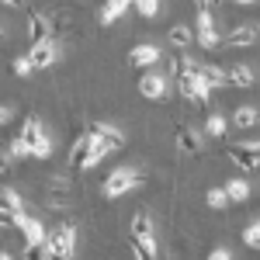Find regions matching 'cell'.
Listing matches in <instances>:
<instances>
[{
    "label": "cell",
    "mask_w": 260,
    "mask_h": 260,
    "mask_svg": "<svg viewBox=\"0 0 260 260\" xmlns=\"http://www.w3.org/2000/svg\"><path fill=\"white\" fill-rule=\"evenodd\" d=\"M4 39H7V28H4V24H0V42H4Z\"/></svg>",
    "instance_id": "obj_43"
},
{
    "label": "cell",
    "mask_w": 260,
    "mask_h": 260,
    "mask_svg": "<svg viewBox=\"0 0 260 260\" xmlns=\"http://www.w3.org/2000/svg\"><path fill=\"white\" fill-rule=\"evenodd\" d=\"M66 201H70V177H66V174L49 177V205H52V208H62Z\"/></svg>",
    "instance_id": "obj_14"
},
{
    "label": "cell",
    "mask_w": 260,
    "mask_h": 260,
    "mask_svg": "<svg viewBox=\"0 0 260 260\" xmlns=\"http://www.w3.org/2000/svg\"><path fill=\"white\" fill-rule=\"evenodd\" d=\"M28 59H31L35 70H49V66H56V59H59V45H56L52 39L35 42V45L28 49Z\"/></svg>",
    "instance_id": "obj_7"
},
{
    "label": "cell",
    "mask_w": 260,
    "mask_h": 260,
    "mask_svg": "<svg viewBox=\"0 0 260 260\" xmlns=\"http://www.w3.org/2000/svg\"><path fill=\"white\" fill-rule=\"evenodd\" d=\"M14 73H18V77H31V73H35L31 59H28V56H18V59H14Z\"/></svg>",
    "instance_id": "obj_32"
},
{
    "label": "cell",
    "mask_w": 260,
    "mask_h": 260,
    "mask_svg": "<svg viewBox=\"0 0 260 260\" xmlns=\"http://www.w3.org/2000/svg\"><path fill=\"white\" fill-rule=\"evenodd\" d=\"M14 229H21V236H24V246H45V222H39V219H31V215H24L21 212L18 215V222H14Z\"/></svg>",
    "instance_id": "obj_6"
},
{
    "label": "cell",
    "mask_w": 260,
    "mask_h": 260,
    "mask_svg": "<svg viewBox=\"0 0 260 260\" xmlns=\"http://www.w3.org/2000/svg\"><path fill=\"white\" fill-rule=\"evenodd\" d=\"M49 31H52L49 14L39 11V7H28V42H31V45H35V42H45V39H49Z\"/></svg>",
    "instance_id": "obj_9"
},
{
    "label": "cell",
    "mask_w": 260,
    "mask_h": 260,
    "mask_svg": "<svg viewBox=\"0 0 260 260\" xmlns=\"http://www.w3.org/2000/svg\"><path fill=\"white\" fill-rule=\"evenodd\" d=\"M11 118H14V111H11V104H0V125H7Z\"/></svg>",
    "instance_id": "obj_37"
},
{
    "label": "cell",
    "mask_w": 260,
    "mask_h": 260,
    "mask_svg": "<svg viewBox=\"0 0 260 260\" xmlns=\"http://www.w3.org/2000/svg\"><path fill=\"white\" fill-rule=\"evenodd\" d=\"M205 201H208V208H229V194H225V187H208L205 191Z\"/></svg>",
    "instance_id": "obj_26"
},
{
    "label": "cell",
    "mask_w": 260,
    "mask_h": 260,
    "mask_svg": "<svg viewBox=\"0 0 260 260\" xmlns=\"http://www.w3.org/2000/svg\"><path fill=\"white\" fill-rule=\"evenodd\" d=\"M132 7L139 11L142 18H156L160 14V0H132Z\"/></svg>",
    "instance_id": "obj_28"
},
{
    "label": "cell",
    "mask_w": 260,
    "mask_h": 260,
    "mask_svg": "<svg viewBox=\"0 0 260 260\" xmlns=\"http://www.w3.org/2000/svg\"><path fill=\"white\" fill-rule=\"evenodd\" d=\"M132 253L136 260H156V240H132Z\"/></svg>",
    "instance_id": "obj_25"
},
{
    "label": "cell",
    "mask_w": 260,
    "mask_h": 260,
    "mask_svg": "<svg viewBox=\"0 0 260 260\" xmlns=\"http://www.w3.org/2000/svg\"><path fill=\"white\" fill-rule=\"evenodd\" d=\"M243 146H246V149H250V153H253V156L260 160V139H246Z\"/></svg>",
    "instance_id": "obj_38"
},
{
    "label": "cell",
    "mask_w": 260,
    "mask_h": 260,
    "mask_svg": "<svg viewBox=\"0 0 260 260\" xmlns=\"http://www.w3.org/2000/svg\"><path fill=\"white\" fill-rule=\"evenodd\" d=\"M257 39H260V35H257V24H233L219 42L225 45V49H250Z\"/></svg>",
    "instance_id": "obj_5"
},
{
    "label": "cell",
    "mask_w": 260,
    "mask_h": 260,
    "mask_svg": "<svg viewBox=\"0 0 260 260\" xmlns=\"http://www.w3.org/2000/svg\"><path fill=\"white\" fill-rule=\"evenodd\" d=\"M160 59H163V52H160V45H153V42L136 45L132 56H128V62H132L136 70H153V66H160Z\"/></svg>",
    "instance_id": "obj_8"
},
{
    "label": "cell",
    "mask_w": 260,
    "mask_h": 260,
    "mask_svg": "<svg viewBox=\"0 0 260 260\" xmlns=\"http://www.w3.org/2000/svg\"><path fill=\"white\" fill-rule=\"evenodd\" d=\"M14 222H18V215H11V212L0 208V229H14Z\"/></svg>",
    "instance_id": "obj_34"
},
{
    "label": "cell",
    "mask_w": 260,
    "mask_h": 260,
    "mask_svg": "<svg viewBox=\"0 0 260 260\" xmlns=\"http://www.w3.org/2000/svg\"><path fill=\"white\" fill-rule=\"evenodd\" d=\"M128 7H132V0H104V4H101V24H104V28L115 24Z\"/></svg>",
    "instance_id": "obj_19"
},
{
    "label": "cell",
    "mask_w": 260,
    "mask_h": 260,
    "mask_svg": "<svg viewBox=\"0 0 260 260\" xmlns=\"http://www.w3.org/2000/svg\"><path fill=\"white\" fill-rule=\"evenodd\" d=\"M225 132H229V118L212 108L208 118H205V136H208V139H225Z\"/></svg>",
    "instance_id": "obj_18"
},
{
    "label": "cell",
    "mask_w": 260,
    "mask_h": 260,
    "mask_svg": "<svg viewBox=\"0 0 260 260\" xmlns=\"http://www.w3.org/2000/svg\"><path fill=\"white\" fill-rule=\"evenodd\" d=\"M49 260H70V257H56V253H49Z\"/></svg>",
    "instance_id": "obj_44"
},
{
    "label": "cell",
    "mask_w": 260,
    "mask_h": 260,
    "mask_svg": "<svg viewBox=\"0 0 260 260\" xmlns=\"http://www.w3.org/2000/svg\"><path fill=\"white\" fill-rule=\"evenodd\" d=\"M45 250L56 253V257L73 260V250H77V225H73V222H59L56 229H49V233H45Z\"/></svg>",
    "instance_id": "obj_3"
},
{
    "label": "cell",
    "mask_w": 260,
    "mask_h": 260,
    "mask_svg": "<svg viewBox=\"0 0 260 260\" xmlns=\"http://www.w3.org/2000/svg\"><path fill=\"white\" fill-rule=\"evenodd\" d=\"M160 62H163V73H167V80H170V83L180 80V77H187V73H194V66H198V62L191 59V56H184V52L167 56V59H160Z\"/></svg>",
    "instance_id": "obj_10"
},
{
    "label": "cell",
    "mask_w": 260,
    "mask_h": 260,
    "mask_svg": "<svg viewBox=\"0 0 260 260\" xmlns=\"http://www.w3.org/2000/svg\"><path fill=\"white\" fill-rule=\"evenodd\" d=\"M90 149H94V139H90V132H83L80 139H73V149H70V170H87Z\"/></svg>",
    "instance_id": "obj_11"
},
{
    "label": "cell",
    "mask_w": 260,
    "mask_h": 260,
    "mask_svg": "<svg viewBox=\"0 0 260 260\" xmlns=\"http://www.w3.org/2000/svg\"><path fill=\"white\" fill-rule=\"evenodd\" d=\"M194 73H198V77L208 83L212 90H215V87H225V70H222V66H212V62H198V66H194Z\"/></svg>",
    "instance_id": "obj_21"
},
{
    "label": "cell",
    "mask_w": 260,
    "mask_h": 260,
    "mask_svg": "<svg viewBox=\"0 0 260 260\" xmlns=\"http://www.w3.org/2000/svg\"><path fill=\"white\" fill-rule=\"evenodd\" d=\"M24 260H49L45 246H24Z\"/></svg>",
    "instance_id": "obj_33"
},
{
    "label": "cell",
    "mask_w": 260,
    "mask_h": 260,
    "mask_svg": "<svg viewBox=\"0 0 260 260\" xmlns=\"http://www.w3.org/2000/svg\"><path fill=\"white\" fill-rule=\"evenodd\" d=\"M233 125H236V128H253V125H260V108L240 104V108L233 111Z\"/></svg>",
    "instance_id": "obj_22"
},
{
    "label": "cell",
    "mask_w": 260,
    "mask_h": 260,
    "mask_svg": "<svg viewBox=\"0 0 260 260\" xmlns=\"http://www.w3.org/2000/svg\"><path fill=\"white\" fill-rule=\"evenodd\" d=\"M167 87H170V80H167L163 70H149V73L139 77V94L149 101H163L167 98Z\"/></svg>",
    "instance_id": "obj_4"
},
{
    "label": "cell",
    "mask_w": 260,
    "mask_h": 260,
    "mask_svg": "<svg viewBox=\"0 0 260 260\" xmlns=\"http://www.w3.org/2000/svg\"><path fill=\"white\" fill-rule=\"evenodd\" d=\"M208 28H215L212 7H198V31H208Z\"/></svg>",
    "instance_id": "obj_31"
},
{
    "label": "cell",
    "mask_w": 260,
    "mask_h": 260,
    "mask_svg": "<svg viewBox=\"0 0 260 260\" xmlns=\"http://www.w3.org/2000/svg\"><path fill=\"white\" fill-rule=\"evenodd\" d=\"M167 42H170L174 49H187V45L194 42V28H191V24H174V28L167 31Z\"/></svg>",
    "instance_id": "obj_23"
},
{
    "label": "cell",
    "mask_w": 260,
    "mask_h": 260,
    "mask_svg": "<svg viewBox=\"0 0 260 260\" xmlns=\"http://www.w3.org/2000/svg\"><path fill=\"white\" fill-rule=\"evenodd\" d=\"M219 31H215V28H208V31H198V45L201 49H205V52H212V49H215V45H219Z\"/></svg>",
    "instance_id": "obj_29"
},
{
    "label": "cell",
    "mask_w": 260,
    "mask_h": 260,
    "mask_svg": "<svg viewBox=\"0 0 260 260\" xmlns=\"http://www.w3.org/2000/svg\"><path fill=\"white\" fill-rule=\"evenodd\" d=\"M21 139L28 146V156H35V160H49L52 156V139H49L45 125L35 115H28V118L21 121Z\"/></svg>",
    "instance_id": "obj_1"
},
{
    "label": "cell",
    "mask_w": 260,
    "mask_h": 260,
    "mask_svg": "<svg viewBox=\"0 0 260 260\" xmlns=\"http://www.w3.org/2000/svg\"><path fill=\"white\" fill-rule=\"evenodd\" d=\"M253 80H257V77H253V70H250V66H243V62H236V66H229V70H225V83H229V87L250 90Z\"/></svg>",
    "instance_id": "obj_15"
},
{
    "label": "cell",
    "mask_w": 260,
    "mask_h": 260,
    "mask_svg": "<svg viewBox=\"0 0 260 260\" xmlns=\"http://www.w3.org/2000/svg\"><path fill=\"white\" fill-rule=\"evenodd\" d=\"M201 146H205V142H201V132L180 121V125H177V149H180V153H194V156H198Z\"/></svg>",
    "instance_id": "obj_12"
},
{
    "label": "cell",
    "mask_w": 260,
    "mask_h": 260,
    "mask_svg": "<svg viewBox=\"0 0 260 260\" xmlns=\"http://www.w3.org/2000/svg\"><path fill=\"white\" fill-rule=\"evenodd\" d=\"M0 260H14V257H11V253H7V250H4V246H0Z\"/></svg>",
    "instance_id": "obj_42"
},
{
    "label": "cell",
    "mask_w": 260,
    "mask_h": 260,
    "mask_svg": "<svg viewBox=\"0 0 260 260\" xmlns=\"http://www.w3.org/2000/svg\"><path fill=\"white\" fill-rule=\"evenodd\" d=\"M236 4H240V7H257L260 0H236Z\"/></svg>",
    "instance_id": "obj_40"
},
{
    "label": "cell",
    "mask_w": 260,
    "mask_h": 260,
    "mask_svg": "<svg viewBox=\"0 0 260 260\" xmlns=\"http://www.w3.org/2000/svg\"><path fill=\"white\" fill-rule=\"evenodd\" d=\"M128 229H132V240H156V229H153V219H149V212H136Z\"/></svg>",
    "instance_id": "obj_17"
},
{
    "label": "cell",
    "mask_w": 260,
    "mask_h": 260,
    "mask_svg": "<svg viewBox=\"0 0 260 260\" xmlns=\"http://www.w3.org/2000/svg\"><path fill=\"white\" fill-rule=\"evenodd\" d=\"M142 187V174L139 170H132V167H118V170H111L104 184H101V191H104V198H121V194H128V191H136Z\"/></svg>",
    "instance_id": "obj_2"
},
{
    "label": "cell",
    "mask_w": 260,
    "mask_h": 260,
    "mask_svg": "<svg viewBox=\"0 0 260 260\" xmlns=\"http://www.w3.org/2000/svg\"><path fill=\"white\" fill-rule=\"evenodd\" d=\"M243 243H246L250 250H260V219L250 222V225L243 229Z\"/></svg>",
    "instance_id": "obj_27"
},
{
    "label": "cell",
    "mask_w": 260,
    "mask_h": 260,
    "mask_svg": "<svg viewBox=\"0 0 260 260\" xmlns=\"http://www.w3.org/2000/svg\"><path fill=\"white\" fill-rule=\"evenodd\" d=\"M11 167H14V160H11V153H7V149H0V174H7Z\"/></svg>",
    "instance_id": "obj_36"
},
{
    "label": "cell",
    "mask_w": 260,
    "mask_h": 260,
    "mask_svg": "<svg viewBox=\"0 0 260 260\" xmlns=\"http://www.w3.org/2000/svg\"><path fill=\"white\" fill-rule=\"evenodd\" d=\"M208 260H233V253H229L225 246H215V250L208 253Z\"/></svg>",
    "instance_id": "obj_35"
},
{
    "label": "cell",
    "mask_w": 260,
    "mask_h": 260,
    "mask_svg": "<svg viewBox=\"0 0 260 260\" xmlns=\"http://www.w3.org/2000/svg\"><path fill=\"white\" fill-rule=\"evenodd\" d=\"M222 187H225V194H229V205H243V201L253 198V187H250L246 177H229Z\"/></svg>",
    "instance_id": "obj_13"
},
{
    "label": "cell",
    "mask_w": 260,
    "mask_h": 260,
    "mask_svg": "<svg viewBox=\"0 0 260 260\" xmlns=\"http://www.w3.org/2000/svg\"><path fill=\"white\" fill-rule=\"evenodd\" d=\"M90 136H94V139L111 142L115 149H121V146H125V136H121V128H115V125H108V121H94V125H90Z\"/></svg>",
    "instance_id": "obj_16"
},
{
    "label": "cell",
    "mask_w": 260,
    "mask_h": 260,
    "mask_svg": "<svg viewBox=\"0 0 260 260\" xmlns=\"http://www.w3.org/2000/svg\"><path fill=\"white\" fill-rule=\"evenodd\" d=\"M225 156H229V160L236 163L240 170H257V156H253V153H250V149H246L243 142L229 146V149H225Z\"/></svg>",
    "instance_id": "obj_20"
},
{
    "label": "cell",
    "mask_w": 260,
    "mask_h": 260,
    "mask_svg": "<svg viewBox=\"0 0 260 260\" xmlns=\"http://www.w3.org/2000/svg\"><path fill=\"white\" fill-rule=\"evenodd\" d=\"M0 4H4V7H11V11H21V7H24V0H0Z\"/></svg>",
    "instance_id": "obj_39"
},
{
    "label": "cell",
    "mask_w": 260,
    "mask_h": 260,
    "mask_svg": "<svg viewBox=\"0 0 260 260\" xmlns=\"http://www.w3.org/2000/svg\"><path fill=\"white\" fill-rule=\"evenodd\" d=\"M0 208L11 212V215H21L24 212V201H21V194L14 187H0Z\"/></svg>",
    "instance_id": "obj_24"
},
{
    "label": "cell",
    "mask_w": 260,
    "mask_h": 260,
    "mask_svg": "<svg viewBox=\"0 0 260 260\" xmlns=\"http://www.w3.org/2000/svg\"><path fill=\"white\" fill-rule=\"evenodd\" d=\"M194 4H198V7H212L215 0H194Z\"/></svg>",
    "instance_id": "obj_41"
},
{
    "label": "cell",
    "mask_w": 260,
    "mask_h": 260,
    "mask_svg": "<svg viewBox=\"0 0 260 260\" xmlns=\"http://www.w3.org/2000/svg\"><path fill=\"white\" fill-rule=\"evenodd\" d=\"M4 149L11 153V160H24V156H28V146H24V139H21V136H14V139L7 142Z\"/></svg>",
    "instance_id": "obj_30"
}]
</instances>
